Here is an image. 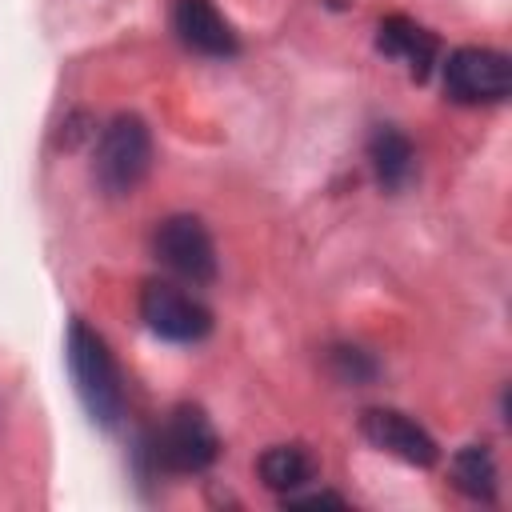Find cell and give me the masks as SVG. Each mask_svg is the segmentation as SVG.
<instances>
[{
  "instance_id": "cell-2",
  "label": "cell",
  "mask_w": 512,
  "mask_h": 512,
  "mask_svg": "<svg viewBox=\"0 0 512 512\" xmlns=\"http://www.w3.org/2000/svg\"><path fill=\"white\" fill-rule=\"evenodd\" d=\"M148 464L168 476L204 472L220 456V436L200 404H176L144 440Z\"/></svg>"
},
{
  "instance_id": "cell-11",
  "label": "cell",
  "mask_w": 512,
  "mask_h": 512,
  "mask_svg": "<svg viewBox=\"0 0 512 512\" xmlns=\"http://www.w3.org/2000/svg\"><path fill=\"white\" fill-rule=\"evenodd\" d=\"M368 160H372V172H376V180H380L384 192H400L412 180V172H416L412 140L400 128H392V124L372 128V136H368Z\"/></svg>"
},
{
  "instance_id": "cell-12",
  "label": "cell",
  "mask_w": 512,
  "mask_h": 512,
  "mask_svg": "<svg viewBox=\"0 0 512 512\" xmlns=\"http://www.w3.org/2000/svg\"><path fill=\"white\" fill-rule=\"evenodd\" d=\"M452 488L480 504L496 500V460L484 444H464L452 456Z\"/></svg>"
},
{
  "instance_id": "cell-14",
  "label": "cell",
  "mask_w": 512,
  "mask_h": 512,
  "mask_svg": "<svg viewBox=\"0 0 512 512\" xmlns=\"http://www.w3.org/2000/svg\"><path fill=\"white\" fill-rule=\"evenodd\" d=\"M284 500V508H320V504H332V508H344V496H336V492H288V496H280Z\"/></svg>"
},
{
  "instance_id": "cell-1",
  "label": "cell",
  "mask_w": 512,
  "mask_h": 512,
  "mask_svg": "<svg viewBox=\"0 0 512 512\" xmlns=\"http://www.w3.org/2000/svg\"><path fill=\"white\" fill-rule=\"evenodd\" d=\"M64 356H68V372H72L76 396H80L84 412L92 416V424L116 428L120 416H124V376H120L116 356L104 344V336L76 316L68 324Z\"/></svg>"
},
{
  "instance_id": "cell-5",
  "label": "cell",
  "mask_w": 512,
  "mask_h": 512,
  "mask_svg": "<svg viewBox=\"0 0 512 512\" xmlns=\"http://www.w3.org/2000/svg\"><path fill=\"white\" fill-rule=\"evenodd\" d=\"M444 92L456 104H500L512 92V64L496 48H456L444 60Z\"/></svg>"
},
{
  "instance_id": "cell-7",
  "label": "cell",
  "mask_w": 512,
  "mask_h": 512,
  "mask_svg": "<svg viewBox=\"0 0 512 512\" xmlns=\"http://www.w3.org/2000/svg\"><path fill=\"white\" fill-rule=\"evenodd\" d=\"M360 432L372 448L404 460V464H416V468H432L440 460V448L432 440V432L424 424H416L408 412L400 408H364L360 412Z\"/></svg>"
},
{
  "instance_id": "cell-4",
  "label": "cell",
  "mask_w": 512,
  "mask_h": 512,
  "mask_svg": "<svg viewBox=\"0 0 512 512\" xmlns=\"http://www.w3.org/2000/svg\"><path fill=\"white\" fill-rule=\"evenodd\" d=\"M140 320L152 336L168 344H196L212 332V312L192 292L168 284V280H144L140 288Z\"/></svg>"
},
{
  "instance_id": "cell-9",
  "label": "cell",
  "mask_w": 512,
  "mask_h": 512,
  "mask_svg": "<svg viewBox=\"0 0 512 512\" xmlns=\"http://www.w3.org/2000/svg\"><path fill=\"white\" fill-rule=\"evenodd\" d=\"M376 48L384 56L400 60L412 80H428V72L436 64V52H440V40L408 16H384L380 28H376Z\"/></svg>"
},
{
  "instance_id": "cell-13",
  "label": "cell",
  "mask_w": 512,
  "mask_h": 512,
  "mask_svg": "<svg viewBox=\"0 0 512 512\" xmlns=\"http://www.w3.org/2000/svg\"><path fill=\"white\" fill-rule=\"evenodd\" d=\"M328 372L340 384H372L380 376V364L372 360V352H364L356 344H332L328 348Z\"/></svg>"
},
{
  "instance_id": "cell-8",
  "label": "cell",
  "mask_w": 512,
  "mask_h": 512,
  "mask_svg": "<svg viewBox=\"0 0 512 512\" xmlns=\"http://www.w3.org/2000/svg\"><path fill=\"white\" fill-rule=\"evenodd\" d=\"M172 32L184 48L224 60L240 52V40L232 32V24L220 16V8L212 0H172Z\"/></svg>"
},
{
  "instance_id": "cell-10",
  "label": "cell",
  "mask_w": 512,
  "mask_h": 512,
  "mask_svg": "<svg viewBox=\"0 0 512 512\" xmlns=\"http://www.w3.org/2000/svg\"><path fill=\"white\" fill-rule=\"evenodd\" d=\"M256 476H260L264 488L288 496V492L308 488V484L320 476V464H316V456H312L304 444H272V448L260 452Z\"/></svg>"
},
{
  "instance_id": "cell-6",
  "label": "cell",
  "mask_w": 512,
  "mask_h": 512,
  "mask_svg": "<svg viewBox=\"0 0 512 512\" xmlns=\"http://www.w3.org/2000/svg\"><path fill=\"white\" fill-rule=\"evenodd\" d=\"M152 252L172 276H180L188 284L216 280V244H212L204 220H196V216L180 212V216L160 220L152 232Z\"/></svg>"
},
{
  "instance_id": "cell-3",
  "label": "cell",
  "mask_w": 512,
  "mask_h": 512,
  "mask_svg": "<svg viewBox=\"0 0 512 512\" xmlns=\"http://www.w3.org/2000/svg\"><path fill=\"white\" fill-rule=\"evenodd\" d=\"M152 168V132L136 112H120L100 128L96 156H92V180L104 196L120 200L132 196Z\"/></svg>"
}]
</instances>
